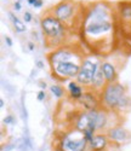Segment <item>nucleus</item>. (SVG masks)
<instances>
[{"label":"nucleus","mask_w":131,"mask_h":151,"mask_svg":"<svg viewBox=\"0 0 131 151\" xmlns=\"http://www.w3.org/2000/svg\"><path fill=\"white\" fill-rule=\"evenodd\" d=\"M116 11L107 1H97L85 10L80 26L82 37L97 56L109 52L114 42Z\"/></svg>","instance_id":"nucleus-1"},{"label":"nucleus","mask_w":131,"mask_h":151,"mask_svg":"<svg viewBox=\"0 0 131 151\" xmlns=\"http://www.w3.org/2000/svg\"><path fill=\"white\" fill-rule=\"evenodd\" d=\"M119 114L103 108L94 110H82L74 117L72 128L79 132L91 131L94 133H106L111 127L119 123Z\"/></svg>","instance_id":"nucleus-2"},{"label":"nucleus","mask_w":131,"mask_h":151,"mask_svg":"<svg viewBox=\"0 0 131 151\" xmlns=\"http://www.w3.org/2000/svg\"><path fill=\"white\" fill-rule=\"evenodd\" d=\"M100 99L101 108L119 115L131 109V98L127 94L126 87L118 81L107 83L100 93Z\"/></svg>","instance_id":"nucleus-3"},{"label":"nucleus","mask_w":131,"mask_h":151,"mask_svg":"<svg viewBox=\"0 0 131 151\" xmlns=\"http://www.w3.org/2000/svg\"><path fill=\"white\" fill-rule=\"evenodd\" d=\"M40 27L45 36V44L47 47L57 48L66 45L67 37L69 35V28L61 22L57 17L49 11V14L44 15L40 19Z\"/></svg>","instance_id":"nucleus-4"},{"label":"nucleus","mask_w":131,"mask_h":151,"mask_svg":"<svg viewBox=\"0 0 131 151\" xmlns=\"http://www.w3.org/2000/svg\"><path fill=\"white\" fill-rule=\"evenodd\" d=\"M79 6L80 4L74 0H61L50 10V12L71 29L74 26H82L85 10Z\"/></svg>","instance_id":"nucleus-5"},{"label":"nucleus","mask_w":131,"mask_h":151,"mask_svg":"<svg viewBox=\"0 0 131 151\" xmlns=\"http://www.w3.org/2000/svg\"><path fill=\"white\" fill-rule=\"evenodd\" d=\"M56 147L64 151H87L89 142L82 132L72 128L71 131L63 132L58 135Z\"/></svg>","instance_id":"nucleus-6"},{"label":"nucleus","mask_w":131,"mask_h":151,"mask_svg":"<svg viewBox=\"0 0 131 151\" xmlns=\"http://www.w3.org/2000/svg\"><path fill=\"white\" fill-rule=\"evenodd\" d=\"M101 62L102 60L97 55L92 53V55L85 56L80 63V70L78 73V76L75 80L82 86H84L85 88H90L96 73L100 69Z\"/></svg>","instance_id":"nucleus-7"},{"label":"nucleus","mask_w":131,"mask_h":151,"mask_svg":"<svg viewBox=\"0 0 131 151\" xmlns=\"http://www.w3.org/2000/svg\"><path fill=\"white\" fill-rule=\"evenodd\" d=\"M85 56L79 51V48L76 46H69V45H64L61 47H57L49 53L47 60L49 64L55 65L57 63L61 62H67V60H83Z\"/></svg>","instance_id":"nucleus-8"},{"label":"nucleus","mask_w":131,"mask_h":151,"mask_svg":"<svg viewBox=\"0 0 131 151\" xmlns=\"http://www.w3.org/2000/svg\"><path fill=\"white\" fill-rule=\"evenodd\" d=\"M80 63L82 60H67L51 65L50 68L54 78L60 81H69L76 79L78 73L80 70Z\"/></svg>","instance_id":"nucleus-9"},{"label":"nucleus","mask_w":131,"mask_h":151,"mask_svg":"<svg viewBox=\"0 0 131 151\" xmlns=\"http://www.w3.org/2000/svg\"><path fill=\"white\" fill-rule=\"evenodd\" d=\"M106 134L109 138L111 143L115 146H122V145H124V144H126L131 140L130 132L120 123H118V124L113 126V127H111L106 132Z\"/></svg>","instance_id":"nucleus-10"},{"label":"nucleus","mask_w":131,"mask_h":151,"mask_svg":"<svg viewBox=\"0 0 131 151\" xmlns=\"http://www.w3.org/2000/svg\"><path fill=\"white\" fill-rule=\"evenodd\" d=\"M116 21L122 24L123 32L131 34V1H120L116 7Z\"/></svg>","instance_id":"nucleus-11"},{"label":"nucleus","mask_w":131,"mask_h":151,"mask_svg":"<svg viewBox=\"0 0 131 151\" xmlns=\"http://www.w3.org/2000/svg\"><path fill=\"white\" fill-rule=\"evenodd\" d=\"M114 145L111 143L106 133H96L89 140L90 151H109Z\"/></svg>","instance_id":"nucleus-12"},{"label":"nucleus","mask_w":131,"mask_h":151,"mask_svg":"<svg viewBox=\"0 0 131 151\" xmlns=\"http://www.w3.org/2000/svg\"><path fill=\"white\" fill-rule=\"evenodd\" d=\"M78 104L80 105L82 110H94V109H98L101 108V99H100V94L91 91V90H86L84 96L82 97V99L78 102Z\"/></svg>","instance_id":"nucleus-13"},{"label":"nucleus","mask_w":131,"mask_h":151,"mask_svg":"<svg viewBox=\"0 0 131 151\" xmlns=\"http://www.w3.org/2000/svg\"><path fill=\"white\" fill-rule=\"evenodd\" d=\"M66 90H67L68 97L73 100V102H79L87 88H85L84 86H82L74 79V80L67 81V87H66Z\"/></svg>","instance_id":"nucleus-14"},{"label":"nucleus","mask_w":131,"mask_h":151,"mask_svg":"<svg viewBox=\"0 0 131 151\" xmlns=\"http://www.w3.org/2000/svg\"><path fill=\"white\" fill-rule=\"evenodd\" d=\"M101 70L106 78L107 83L111 82H115L118 80V69L114 63L109 62V60H102L101 62Z\"/></svg>","instance_id":"nucleus-15"},{"label":"nucleus","mask_w":131,"mask_h":151,"mask_svg":"<svg viewBox=\"0 0 131 151\" xmlns=\"http://www.w3.org/2000/svg\"><path fill=\"white\" fill-rule=\"evenodd\" d=\"M9 17L12 22V24H14V28L17 33H24L25 30H27V27H25V24L22 19H20L17 16H15L14 12H9Z\"/></svg>","instance_id":"nucleus-16"},{"label":"nucleus","mask_w":131,"mask_h":151,"mask_svg":"<svg viewBox=\"0 0 131 151\" xmlns=\"http://www.w3.org/2000/svg\"><path fill=\"white\" fill-rule=\"evenodd\" d=\"M50 92H51V94L54 96V97H56V98H62L63 96H64V88L61 86V85H58V83H55V85H51L50 86Z\"/></svg>","instance_id":"nucleus-17"},{"label":"nucleus","mask_w":131,"mask_h":151,"mask_svg":"<svg viewBox=\"0 0 131 151\" xmlns=\"http://www.w3.org/2000/svg\"><path fill=\"white\" fill-rule=\"evenodd\" d=\"M23 21L25 23H31L33 21V15H32L31 11H25L24 14H23Z\"/></svg>","instance_id":"nucleus-18"},{"label":"nucleus","mask_w":131,"mask_h":151,"mask_svg":"<svg viewBox=\"0 0 131 151\" xmlns=\"http://www.w3.org/2000/svg\"><path fill=\"white\" fill-rule=\"evenodd\" d=\"M36 98H38L39 102H43V100H45V98H46V92L44 90L39 91V93L36 94Z\"/></svg>","instance_id":"nucleus-19"},{"label":"nucleus","mask_w":131,"mask_h":151,"mask_svg":"<svg viewBox=\"0 0 131 151\" xmlns=\"http://www.w3.org/2000/svg\"><path fill=\"white\" fill-rule=\"evenodd\" d=\"M4 123L5 124H12V123H15V117L12 116V115H7L4 119Z\"/></svg>","instance_id":"nucleus-20"},{"label":"nucleus","mask_w":131,"mask_h":151,"mask_svg":"<svg viewBox=\"0 0 131 151\" xmlns=\"http://www.w3.org/2000/svg\"><path fill=\"white\" fill-rule=\"evenodd\" d=\"M35 65H36V68H39V69H43L44 65H45V63H44V60H41V59H36V60H35Z\"/></svg>","instance_id":"nucleus-21"},{"label":"nucleus","mask_w":131,"mask_h":151,"mask_svg":"<svg viewBox=\"0 0 131 151\" xmlns=\"http://www.w3.org/2000/svg\"><path fill=\"white\" fill-rule=\"evenodd\" d=\"M22 9V5H21V1L20 0H17V1H15V4H14V11H20Z\"/></svg>","instance_id":"nucleus-22"},{"label":"nucleus","mask_w":131,"mask_h":151,"mask_svg":"<svg viewBox=\"0 0 131 151\" xmlns=\"http://www.w3.org/2000/svg\"><path fill=\"white\" fill-rule=\"evenodd\" d=\"M27 48L31 52H33L34 50H35V44H34L33 41H28V42H27Z\"/></svg>","instance_id":"nucleus-23"},{"label":"nucleus","mask_w":131,"mask_h":151,"mask_svg":"<svg viewBox=\"0 0 131 151\" xmlns=\"http://www.w3.org/2000/svg\"><path fill=\"white\" fill-rule=\"evenodd\" d=\"M4 40H5V42H6V45L9 46V47H11L12 45H14V42H12V40H11V37L10 36H4Z\"/></svg>","instance_id":"nucleus-24"},{"label":"nucleus","mask_w":131,"mask_h":151,"mask_svg":"<svg viewBox=\"0 0 131 151\" xmlns=\"http://www.w3.org/2000/svg\"><path fill=\"white\" fill-rule=\"evenodd\" d=\"M43 5H44V1L43 0H36V3L33 5L35 9H40V7H43Z\"/></svg>","instance_id":"nucleus-25"},{"label":"nucleus","mask_w":131,"mask_h":151,"mask_svg":"<svg viewBox=\"0 0 131 151\" xmlns=\"http://www.w3.org/2000/svg\"><path fill=\"white\" fill-rule=\"evenodd\" d=\"M40 87H41V88H43V90L45 91V90H46V87H47L46 82H43V81H41V82H40Z\"/></svg>","instance_id":"nucleus-26"},{"label":"nucleus","mask_w":131,"mask_h":151,"mask_svg":"<svg viewBox=\"0 0 131 151\" xmlns=\"http://www.w3.org/2000/svg\"><path fill=\"white\" fill-rule=\"evenodd\" d=\"M27 1H28V4H29V5H32V6H33V5L36 3V0H27Z\"/></svg>","instance_id":"nucleus-27"},{"label":"nucleus","mask_w":131,"mask_h":151,"mask_svg":"<svg viewBox=\"0 0 131 151\" xmlns=\"http://www.w3.org/2000/svg\"><path fill=\"white\" fill-rule=\"evenodd\" d=\"M0 106H1V108L5 106V100L4 99H0Z\"/></svg>","instance_id":"nucleus-28"},{"label":"nucleus","mask_w":131,"mask_h":151,"mask_svg":"<svg viewBox=\"0 0 131 151\" xmlns=\"http://www.w3.org/2000/svg\"><path fill=\"white\" fill-rule=\"evenodd\" d=\"M54 151H64V150H62V149H57V147H55V150Z\"/></svg>","instance_id":"nucleus-29"},{"label":"nucleus","mask_w":131,"mask_h":151,"mask_svg":"<svg viewBox=\"0 0 131 151\" xmlns=\"http://www.w3.org/2000/svg\"><path fill=\"white\" fill-rule=\"evenodd\" d=\"M87 151H90V150H87Z\"/></svg>","instance_id":"nucleus-30"}]
</instances>
